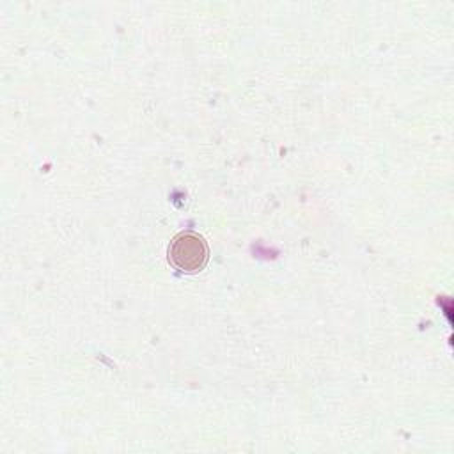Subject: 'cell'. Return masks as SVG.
I'll return each mask as SVG.
<instances>
[{"mask_svg": "<svg viewBox=\"0 0 454 454\" xmlns=\"http://www.w3.org/2000/svg\"><path fill=\"white\" fill-rule=\"evenodd\" d=\"M209 261V247L206 239L192 231L179 232L168 245V262L181 273H199Z\"/></svg>", "mask_w": 454, "mask_h": 454, "instance_id": "obj_1", "label": "cell"}]
</instances>
